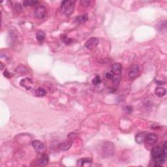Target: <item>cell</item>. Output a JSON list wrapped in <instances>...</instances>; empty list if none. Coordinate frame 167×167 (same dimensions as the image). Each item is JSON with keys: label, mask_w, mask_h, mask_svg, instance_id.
<instances>
[{"label": "cell", "mask_w": 167, "mask_h": 167, "mask_svg": "<svg viewBox=\"0 0 167 167\" xmlns=\"http://www.w3.org/2000/svg\"><path fill=\"white\" fill-rule=\"evenodd\" d=\"M166 142L163 146H157L152 150V157L155 166H161L164 163L166 159Z\"/></svg>", "instance_id": "obj_1"}, {"label": "cell", "mask_w": 167, "mask_h": 167, "mask_svg": "<svg viewBox=\"0 0 167 167\" xmlns=\"http://www.w3.org/2000/svg\"><path fill=\"white\" fill-rule=\"evenodd\" d=\"M75 3V1H68V0L62 1L60 7L62 13L67 16L70 15L73 12Z\"/></svg>", "instance_id": "obj_2"}, {"label": "cell", "mask_w": 167, "mask_h": 167, "mask_svg": "<svg viewBox=\"0 0 167 167\" xmlns=\"http://www.w3.org/2000/svg\"><path fill=\"white\" fill-rule=\"evenodd\" d=\"M20 86H22V87L25 88L27 90H31V89H33L34 83L31 78H23L22 80H20Z\"/></svg>", "instance_id": "obj_3"}, {"label": "cell", "mask_w": 167, "mask_h": 167, "mask_svg": "<svg viewBox=\"0 0 167 167\" xmlns=\"http://www.w3.org/2000/svg\"><path fill=\"white\" fill-rule=\"evenodd\" d=\"M99 43V39L96 37H92L86 41L85 44V47L88 50H93L98 45Z\"/></svg>", "instance_id": "obj_4"}, {"label": "cell", "mask_w": 167, "mask_h": 167, "mask_svg": "<svg viewBox=\"0 0 167 167\" xmlns=\"http://www.w3.org/2000/svg\"><path fill=\"white\" fill-rule=\"evenodd\" d=\"M139 73H140L139 67L137 65H134L130 68L128 73V76L131 79H134V78H136L138 76Z\"/></svg>", "instance_id": "obj_5"}, {"label": "cell", "mask_w": 167, "mask_h": 167, "mask_svg": "<svg viewBox=\"0 0 167 167\" xmlns=\"http://www.w3.org/2000/svg\"><path fill=\"white\" fill-rule=\"evenodd\" d=\"M32 146H33L35 150L39 154H42L45 150V146L43 143H42L39 140H34L32 142Z\"/></svg>", "instance_id": "obj_6"}, {"label": "cell", "mask_w": 167, "mask_h": 167, "mask_svg": "<svg viewBox=\"0 0 167 167\" xmlns=\"http://www.w3.org/2000/svg\"><path fill=\"white\" fill-rule=\"evenodd\" d=\"M123 67L120 63H114L111 65V72L116 75H119L122 73Z\"/></svg>", "instance_id": "obj_7"}, {"label": "cell", "mask_w": 167, "mask_h": 167, "mask_svg": "<svg viewBox=\"0 0 167 167\" xmlns=\"http://www.w3.org/2000/svg\"><path fill=\"white\" fill-rule=\"evenodd\" d=\"M146 141L149 145H154L157 141V136L154 133H149L146 136Z\"/></svg>", "instance_id": "obj_8"}, {"label": "cell", "mask_w": 167, "mask_h": 167, "mask_svg": "<svg viewBox=\"0 0 167 167\" xmlns=\"http://www.w3.org/2000/svg\"><path fill=\"white\" fill-rule=\"evenodd\" d=\"M46 9L44 6H39L36 9L35 12V15L36 17L39 18H43L45 15Z\"/></svg>", "instance_id": "obj_9"}, {"label": "cell", "mask_w": 167, "mask_h": 167, "mask_svg": "<svg viewBox=\"0 0 167 167\" xmlns=\"http://www.w3.org/2000/svg\"><path fill=\"white\" fill-rule=\"evenodd\" d=\"M49 161V157L48 155L46 154H42L40 158L38 159V163L39 166H45L47 164Z\"/></svg>", "instance_id": "obj_10"}, {"label": "cell", "mask_w": 167, "mask_h": 167, "mask_svg": "<svg viewBox=\"0 0 167 167\" xmlns=\"http://www.w3.org/2000/svg\"><path fill=\"white\" fill-rule=\"evenodd\" d=\"M92 160L90 158H83L80 159L77 161V166H84L86 165H91Z\"/></svg>", "instance_id": "obj_11"}, {"label": "cell", "mask_w": 167, "mask_h": 167, "mask_svg": "<svg viewBox=\"0 0 167 167\" xmlns=\"http://www.w3.org/2000/svg\"><path fill=\"white\" fill-rule=\"evenodd\" d=\"M72 142L70 140H65L59 145V148L63 152H65L71 147Z\"/></svg>", "instance_id": "obj_12"}, {"label": "cell", "mask_w": 167, "mask_h": 167, "mask_svg": "<svg viewBox=\"0 0 167 167\" xmlns=\"http://www.w3.org/2000/svg\"><path fill=\"white\" fill-rule=\"evenodd\" d=\"M155 94L157 97H163L166 96V90L163 87H157L155 90Z\"/></svg>", "instance_id": "obj_13"}, {"label": "cell", "mask_w": 167, "mask_h": 167, "mask_svg": "<svg viewBox=\"0 0 167 167\" xmlns=\"http://www.w3.org/2000/svg\"><path fill=\"white\" fill-rule=\"evenodd\" d=\"M45 37L46 35L45 33V32L43 31H37V33H36V39L40 44H42L43 43L45 39Z\"/></svg>", "instance_id": "obj_14"}, {"label": "cell", "mask_w": 167, "mask_h": 167, "mask_svg": "<svg viewBox=\"0 0 167 167\" xmlns=\"http://www.w3.org/2000/svg\"><path fill=\"white\" fill-rule=\"evenodd\" d=\"M88 19V15L85 14V15H80L78 17H76L75 18V22L78 23V24H82V23H84L85 22H86Z\"/></svg>", "instance_id": "obj_15"}, {"label": "cell", "mask_w": 167, "mask_h": 167, "mask_svg": "<svg viewBox=\"0 0 167 167\" xmlns=\"http://www.w3.org/2000/svg\"><path fill=\"white\" fill-rule=\"evenodd\" d=\"M145 134H144L143 133H140L136 134V136H135V141L136 143L139 144H142L144 140L145 139Z\"/></svg>", "instance_id": "obj_16"}, {"label": "cell", "mask_w": 167, "mask_h": 167, "mask_svg": "<svg viewBox=\"0 0 167 167\" xmlns=\"http://www.w3.org/2000/svg\"><path fill=\"white\" fill-rule=\"evenodd\" d=\"M46 94V92L45 91V90L43 88H39L38 89L36 90V92H35L36 96L39 97L45 96Z\"/></svg>", "instance_id": "obj_17"}, {"label": "cell", "mask_w": 167, "mask_h": 167, "mask_svg": "<svg viewBox=\"0 0 167 167\" xmlns=\"http://www.w3.org/2000/svg\"><path fill=\"white\" fill-rule=\"evenodd\" d=\"M101 80L100 76L99 75H96L92 80V84L95 86L99 85V84L101 83Z\"/></svg>", "instance_id": "obj_18"}, {"label": "cell", "mask_w": 167, "mask_h": 167, "mask_svg": "<svg viewBox=\"0 0 167 167\" xmlns=\"http://www.w3.org/2000/svg\"><path fill=\"white\" fill-rule=\"evenodd\" d=\"M36 3H37V1H33V0H27L24 1V5L25 6L34 5Z\"/></svg>", "instance_id": "obj_19"}, {"label": "cell", "mask_w": 167, "mask_h": 167, "mask_svg": "<svg viewBox=\"0 0 167 167\" xmlns=\"http://www.w3.org/2000/svg\"><path fill=\"white\" fill-rule=\"evenodd\" d=\"M62 40H63V43L67 44V45H69V44L73 43V39L68 37H67V36H65V35L62 37Z\"/></svg>", "instance_id": "obj_20"}, {"label": "cell", "mask_w": 167, "mask_h": 167, "mask_svg": "<svg viewBox=\"0 0 167 167\" xmlns=\"http://www.w3.org/2000/svg\"><path fill=\"white\" fill-rule=\"evenodd\" d=\"M106 78H108V79L109 80H112L114 78V75L112 73V72H108V73H107L106 74Z\"/></svg>", "instance_id": "obj_21"}, {"label": "cell", "mask_w": 167, "mask_h": 167, "mask_svg": "<svg viewBox=\"0 0 167 167\" xmlns=\"http://www.w3.org/2000/svg\"><path fill=\"white\" fill-rule=\"evenodd\" d=\"M91 1H87V0H84V1H81V3H82L83 5L84 6H89Z\"/></svg>", "instance_id": "obj_22"}, {"label": "cell", "mask_w": 167, "mask_h": 167, "mask_svg": "<svg viewBox=\"0 0 167 167\" xmlns=\"http://www.w3.org/2000/svg\"><path fill=\"white\" fill-rule=\"evenodd\" d=\"M3 75L7 78H9V73H8L7 71H5L4 73H3Z\"/></svg>", "instance_id": "obj_23"}, {"label": "cell", "mask_w": 167, "mask_h": 167, "mask_svg": "<svg viewBox=\"0 0 167 167\" xmlns=\"http://www.w3.org/2000/svg\"><path fill=\"white\" fill-rule=\"evenodd\" d=\"M1 69L2 70V69H3V64H2V63H1Z\"/></svg>", "instance_id": "obj_24"}]
</instances>
